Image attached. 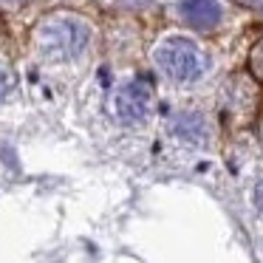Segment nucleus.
Masks as SVG:
<instances>
[{
    "label": "nucleus",
    "mask_w": 263,
    "mask_h": 263,
    "mask_svg": "<svg viewBox=\"0 0 263 263\" xmlns=\"http://www.w3.org/2000/svg\"><path fill=\"white\" fill-rule=\"evenodd\" d=\"M88 40H91V31L82 20L77 17H54L46 20L37 34L40 43V51L51 60H74L85 51Z\"/></svg>",
    "instance_id": "obj_1"
},
{
    "label": "nucleus",
    "mask_w": 263,
    "mask_h": 263,
    "mask_svg": "<svg viewBox=\"0 0 263 263\" xmlns=\"http://www.w3.org/2000/svg\"><path fill=\"white\" fill-rule=\"evenodd\" d=\"M156 63L176 82H193L206 68L204 51L193 40H184V37H170V40L161 43L159 51H156Z\"/></svg>",
    "instance_id": "obj_2"
},
{
    "label": "nucleus",
    "mask_w": 263,
    "mask_h": 263,
    "mask_svg": "<svg viewBox=\"0 0 263 263\" xmlns=\"http://www.w3.org/2000/svg\"><path fill=\"white\" fill-rule=\"evenodd\" d=\"M116 119L122 125H142L153 108V88L147 80H130L116 91Z\"/></svg>",
    "instance_id": "obj_3"
},
{
    "label": "nucleus",
    "mask_w": 263,
    "mask_h": 263,
    "mask_svg": "<svg viewBox=\"0 0 263 263\" xmlns=\"http://www.w3.org/2000/svg\"><path fill=\"white\" fill-rule=\"evenodd\" d=\"M178 12L195 29H215L221 23V6L215 0H181Z\"/></svg>",
    "instance_id": "obj_4"
},
{
    "label": "nucleus",
    "mask_w": 263,
    "mask_h": 263,
    "mask_svg": "<svg viewBox=\"0 0 263 263\" xmlns=\"http://www.w3.org/2000/svg\"><path fill=\"white\" fill-rule=\"evenodd\" d=\"M173 136H178L181 142H190V144H204L206 142V125L201 116L184 114L173 122Z\"/></svg>",
    "instance_id": "obj_5"
},
{
    "label": "nucleus",
    "mask_w": 263,
    "mask_h": 263,
    "mask_svg": "<svg viewBox=\"0 0 263 263\" xmlns=\"http://www.w3.org/2000/svg\"><path fill=\"white\" fill-rule=\"evenodd\" d=\"M249 74L255 77L257 82H263V37L252 46V51H249Z\"/></svg>",
    "instance_id": "obj_6"
},
{
    "label": "nucleus",
    "mask_w": 263,
    "mask_h": 263,
    "mask_svg": "<svg viewBox=\"0 0 263 263\" xmlns=\"http://www.w3.org/2000/svg\"><path fill=\"white\" fill-rule=\"evenodd\" d=\"M255 206L263 212V181H257V187H255Z\"/></svg>",
    "instance_id": "obj_7"
},
{
    "label": "nucleus",
    "mask_w": 263,
    "mask_h": 263,
    "mask_svg": "<svg viewBox=\"0 0 263 263\" xmlns=\"http://www.w3.org/2000/svg\"><path fill=\"white\" fill-rule=\"evenodd\" d=\"M6 91H9V77H6V71L0 68V99L6 97Z\"/></svg>",
    "instance_id": "obj_8"
},
{
    "label": "nucleus",
    "mask_w": 263,
    "mask_h": 263,
    "mask_svg": "<svg viewBox=\"0 0 263 263\" xmlns=\"http://www.w3.org/2000/svg\"><path fill=\"white\" fill-rule=\"evenodd\" d=\"M125 6H142V3H147V0H122Z\"/></svg>",
    "instance_id": "obj_9"
},
{
    "label": "nucleus",
    "mask_w": 263,
    "mask_h": 263,
    "mask_svg": "<svg viewBox=\"0 0 263 263\" xmlns=\"http://www.w3.org/2000/svg\"><path fill=\"white\" fill-rule=\"evenodd\" d=\"M9 3H20V0H9Z\"/></svg>",
    "instance_id": "obj_10"
}]
</instances>
